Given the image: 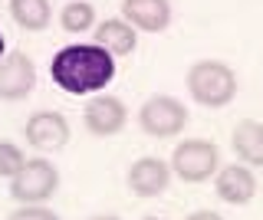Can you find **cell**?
Segmentation results:
<instances>
[{"mask_svg":"<svg viewBox=\"0 0 263 220\" xmlns=\"http://www.w3.org/2000/svg\"><path fill=\"white\" fill-rule=\"evenodd\" d=\"M23 165H27V154H23L20 145L0 142V177H16Z\"/></svg>","mask_w":263,"mask_h":220,"instance_id":"2e32d148","label":"cell"},{"mask_svg":"<svg viewBox=\"0 0 263 220\" xmlns=\"http://www.w3.org/2000/svg\"><path fill=\"white\" fill-rule=\"evenodd\" d=\"M7 56V43H4V33H0V59Z\"/></svg>","mask_w":263,"mask_h":220,"instance_id":"d6986e66","label":"cell"},{"mask_svg":"<svg viewBox=\"0 0 263 220\" xmlns=\"http://www.w3.org/2000/svg\"><path fill=\"white\" fill-rule=\"evenodd\" d=\"M7 220H63L56 210H49L46 204H20L16 210H10Z\"/></svg>","mask_w":263,"mask_h":220,"instance_id":"e0dca14e","label":"cell"},{"mask_svg":"<svg viewBox=\"0 0 263 220\" xmlns=\"http://www.w3.org/2000/svg\"><path fill=\"white\" fill-rule=\"evenodd\" d=\"M96 43L109 56H132L138 50V30L128 20H102L96 27Z\"/></svg>","mask_w":263,"mask_h":220,"instance_id":"4fadbf2b","label":"cell"},{"mask_svg":"<svg viewBox=\"0 0 263 220\" xmlns=\"http://www.w3.org/2000/svg\"><path fill=\"white\" fill-rule=\"evenodd\" d=\"M36 86V66L27 53L10 50L0 59V99L4 102H20L27 99Z\"/></svg>","mask_w":263,"mask_h":220,"instance_id":"52a82bcc","label":"cell"},{"mask_svg":"<svg viewBox=\"0 0 263 220\" xmlns=\"http://www.w3.org/2000/svg\"><path fill=\"white\" fill-rule=\"evenodd\" d=\"M10 17L20 30L40 33L53 20V7H49V0H10Z\"/></svg>","mask_w":263,"mask_h":220,"instance_id":"5bb4252c","label":"cell"},{"mask_svg":"<svg viewBox=\"0 0 263 220\" xmlns=\"http://www.w3.org/2000/svg\"><path fill=\"white\" fill-rule=\"evenodd\" d=\"M142 220H164V217H142Z\"/></svg>","mask_w":263,"mask_h":220,"instance_id":"44dd1931","label":"cell"},{"mask_svg":"<svg viewBox=\"0 0 263 220\" xmlns=\"http://www.w3.org/2000/svg\"><path fill=\"white\" fill-rule=\"evenodd\" d=\"M187 95L204 109H224L237 99V72L220 59H197L187 69Z\"/></svg>","mask_w":263,"mask_h":220,"instance_id":"7a4b0ae2","label":"cell"},{"mask_svg":"<svg viewBox=\"0 0 263 220\" xmlns=\"http://www.w3.org/2000/svg\"><path fill=\"white\" fill-rule=\"evenodd\" d=\"M122 20H128L135 30L161 33L171 23V4L168 0H122Z\"/></svg>","mask_w":263,"mask_h":220,"instance_id":"8fae6325","label":"cell"},{"mask_svg":"<svg viewBox=\"0 0 263 220\" xmlns=\"http://www.w3.org/2000/svg\"><path fill=\"white\" fill-rule=\"evenodd\" d=\"M257 174H253V168L240 165V161H234V165H220V171L214 174V191H217V197L230 204V207H243V204H250L257 197Z\"/></svg>","mask_w":263,"mask_h":220,"instance_id":"30bf717a","label":"cell"},{"mask_svg":"<svg viewBox=\"0 0 263 220\" xmlns=\"http://www.w3.org/2000/svg\"><path fill=\"white\" fill-rule=\"evenodd\" d=\"M60 27L66 33H86L96 27V7L89 0H66V7L60 10Z\"/></svg>","mask_w":263,"mask_h":220,"instance_id":"9a60e30c","label":"cell"},{"mask_svg":"<svg viewBox=\"0 0 263 220\" xmlns=\"http://www.w3.org/2000/svg\"><path fill=\"white\" fill-rule=\"evenodd\" d=\"M171 174H175V171H171L168 161L155 158V154H145V158L132 161V168L125 174V184L135 197H158V194L168 191Z\"/></svg>","mask_w":263,"mask_h":220,"instance_id":"9c48e42d","label":"cell"},{"mask_svg":"<svg viewBox=\"0 0 263 220\" xmlns=\"http://www.w3.org/2000/svg\"><path fill=\"white\" fill-rule=\"evenodd\" d=\"M60 191V168L49 158H27L20 174L10 177V197L16 204H46Z\"/></svg>","mask_w":263,"mask_h":220,"instance_id":"5b68a950","label":"cell"},{"mask_svg":"<svg viewBox=\"0 0 263 220\" xmlns=\"http://www.w3.org/2000/svg\"><path fill=\"white\" fill-rule=\"evenodd\" d=\"M191 122L187 105L175 95H148L138 109V128L152 138H178Z\"/></svg>","mask_w":263,"mask_h":220,"instance_id":"277c9868","label":"cell"},{"mask_svg":"<svg viewBox=\"0 0 263 220\" xmlns=\"http://www.w3.org/2000/svg\"><path fill=\"white\" fill-rule=\"evenodd\" d=\"M82 122H86V128L99 138H112L119 135L122 128L128 125V109L125 102L119 99V95H109V92H99L92 99L86 102V109H82Z\"/></svg>","mask_w":263,"mask_h":220,"instance_id":"8992f818","label":"cell"},{"mask_svg":"<svg viewBox=\"0 0 263 220\" xmlns=\"http://www.w3.org/2000/svg\"><path fill=\"white\" fill-rule=\"evenodd\" d=\"M89 220H119V217H112V214H99V217H89Z\"/></svg>","mask_w":263,"mask_h":220,"instance_id":"ffe728a7","label":"cell"},{"mask_svg":"<svg viewBox=\"0 0 263 220\" xmlns=\"http://www.w3.org/2000/svg\"><path fill=\"white\" fill-rule=\"evenodd\" d=\"M49 76L69 95H99L115 79V56L99 43H72L53 56Z\"/></svg>","mask_w":263,"mask_h":220,"instance_id":"6da1fadb","label":"cell"},{"mask_svg":"<svg viewBox=\"0 0 263 220\" xmlns=\"http://www.w3.org/2000/svg\"><path fill=\"white\" fill-rule=\"evenodd\" d=\"M184 220H224L217 214V210H194V214H187Z\"/></svg>","mask_w":263,"mask_h":220,"instance_id":"ac0fdd59","label":"cell"},{"mask_svg":"<svg viewBox=\"0 0 263 220\" xmlns=\"http://www.w3.org/2000/svg\"><path fill=\"white\" fill-rule=\"evenodd\" d=\"M230 148H234L237 161L247 168H263V122L243 118L230 132Z\"/></svg>","mask_w":263,"mask_h":220,"instance_id":"7c38bea8","label":"cell"},{"mask_svg":"<svg viewBox=\"0 0 263 220\" xmlns=\"http://www.w3.org/2000/svg\"><path fill=\"white\" fill-rule=\"evenodd\" d=\"M168 165L184 184H204L220 171V151L208 138H187L175 145Z\"/></svg>","mask_w":263,"mask_h":220,"instance_id":"3957f363","label":"cell"},{"mask_svg":"<svg viewBox=\"0 0 263 220\" xmlns=\"http://www.w3.org/2000/svg\"><path fill=\"white\" fill-rule=\"evenodd\" d=\"M23 138H27V145H33L36 151H60L63 145L69 142V122H66L63 112L40 109L27 118Z\"/></svg>","mask_w":263,"mask_h":220,"instance_id":"ba28073f","label":"cell"}]
</instances>
